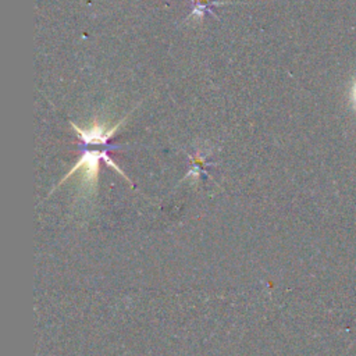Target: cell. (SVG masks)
<instances>
[{
	"instance_id": "cell-1",
	"label": "cell",
	"mask_w": 356,
	"mask_h": 356,
	"mask_svg": "<svg viewBox=\"0 0 356 356\" xmlns=\"http://www.w3.org/2000/svg\"><path fill=\"white\" fill-rule=\"evenodd\" d=\"M104 153L106 152H99V150L85 152L81 156V159L75 163V165L70 170V172H67L64 175V178L60 181V185L65 179H68L70 177L76 174V171H79L82 185L86 188V191L90 192V191L96 189L97 179H99V163H100V159H103Z\"/></svg>"
},
{
	"instance_id": "cell-2",
	"label": "cell",
	"mask_w": 356,
	"mask_h": 356,
	"mask_svg": "<svg viewBox=\"0 0 356 356\" xmlns=\"http://www.w3.org/2000/svg\"><path fill=\"white\" fill-rule=\"evenodd\" d=\"M127 121V117L124 118V120H121V121H118L115 125H113V127H107L106 124H99V122H93L90 127H88V128H79L78 125H75L74 122H71V125H72V128L75 129V132L78 134V136L83 140V142H86V143H95V145H97V143H106L115 132H117V129L124 124Z\"/></svg>"
}]
</instances>
